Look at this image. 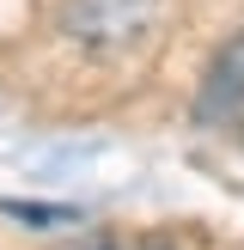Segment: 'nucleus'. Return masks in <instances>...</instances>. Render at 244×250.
Wrapping results in <instances>:
<instances>
[{
  "label": "nucleus",
  "instance_id": "39448f33",
  "mask_svg": "<svg viewBox=\"0 0 244 250\" xmlns=\"http://www.w3.org/2000/svg\"><path fill=\"white\" fill-rule=\"evenodd\" d=\"M128 250H165V244H159V238H141V244H128Z\"/></svg>",
  "mask_w": 244,
  "mask_h": 250
},
{
  "label": "nucleus",
  "instance_id": "f03ea898",
  "mask_svg": "<svg viewBox=\"0 0 244 250\" xmlns=\"http://www.w3.org/2000/svg\"><path fill=\"white\" fill-rule=\"evenodd\" d=\"M195 122L202 128L244 134V31L220 43V55L207 61V80L195 92Z\"/></svg>",
  "mask_w": 244,
  "mask_h": 250
},
{
  "label": "nucleus",
  "instance_id": "f257e3e1",
  "mask_svg": "<svg viewBox=\"0 0 244 250\" xmlns=\"http://www.w3.org/2000/svg\"><path fill=\"white\" fill-rule=\"evenodd\" d=\"M159 0H67V37L85 49H128L153 24Z\"/></svg>",
  "mask_w": 244,
  "mask_h": 250
},
{
  "label": "nucleus",
  "instance_id": "20e7f679",
  "mask_svg": "<svg viewBox=\"0 0 244 250\" xmlns=\"http://www.w3.org/2000/svg\"><path fill=\"white\" fill-rule=\"evenodd\" d=\"M73 250H128V244H116V238H104V232H98V238H80Z\"/></svg>",
  "mask_w": 244,
  "mask_h": 250
},
{
  "label": "nucleus",
  "instance_id": "7ed1b4c3",
  "mask_svg": "<svg viewBox=\"0 0 244 250\" xmlns=\"http://www.w3.org/2000/svg\"><path fill=\"white\" fill-rule=\"evenodd\" d=\"M12 220H43V226H73V208H43V202H0Z\"/></svg>",
  "mask_w": 244,
  "mask_h": 250
}]
</instances>
